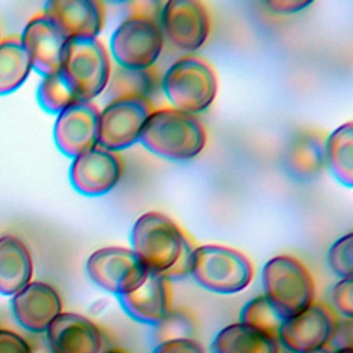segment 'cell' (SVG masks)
Here are the masks:
<instances>
[{
    "label": "cell",
    "mask_w": 353,
    "mask_h": 353,
    "mask_svg": "<svg viewBox=\"0 0 353 353\" xmlns=\"http://www.w3.org/2000/svg\"><path fill=\"white\" fill-rule=\"evenodd\" d=\"M123 172V157L117 152L95 145L73 159L69 179L80 194L99 197L109 193L120 182Z\"/></svg>",
    "instance_id": "7c38bea8"
},
{
    "label": "cell",
    "mask_w": 353,
    "mask_h": 353,
    "mask_svg": "<svg viewBox=\"0 0 353 353\" xmlns=\"http://www.w3.org/2000/svg\"><path fill=\"white\" fill-rule=\"evenodd\" d=\"M325 165L343 186H353V124L347 121L325 138Z\"/></svg>",
    "instance_id": "603a6c76"
},
{
    "label": "cell",
    "mask_w": 353,
    "mask_h": 353,
    "mask_svg": "<svg viewBox=\"0 0 353 353\" xmlns=\"http://www.w3.org/2000/svg\"><path fill=\"white\" fill-rule=\"evenodd\" d=\"M138 142L161 159L186 161L203 152L207 131L197 116L164 106L148 117Z\"/></svg>",
    "instance_id": "7a4b0ae2"
},
{
    "label": "cell",
    "mask_w": 353,
    "mask_h": 353,
    "mask_svg": "<svg viewBox=\"0 0 353 353\" xmlns=\"http://www.w3.org/2000/svg\"><path fill=\"white\" fill-rule=\"evenodd\" d=\"M0 353H32V349L17 332L0 330Z\"/></svg>",
    "instance_id": "4dcf8cb0"
},
{
    "label": "cell",
    "mask_w": 353,
    "mask_h": 353,
    "mask_svg": "<svg viewBox=\"0 0 353 353\" xmlns=\"http://www.w3.org/2000/svg\"><path fill=\"white\" fill-rule=\"evenodd\" d=\"M212 353H280V345L272 338L247 324L233 323L223 327L212 339Z\"/></svg>",
    "instance_id": "44dd1931"
},
{
    "label": "cell",
    "mask_w": 353,
    "mask_h": 353,
    "mask_svg": "<svg viewBox=\"0 0 353 353\" xmlns=\"http://www.w3.org/2000/svg\"><path fill=\"white\" fill-rule=\"evenodd\" d=\"M331 301L334 309L343 317L353 316V279H341L331 290Z\"/></svg>",
    "instance_id": "f1b7e54d"
},
{
    "label": "cell",
    "mask_w": 353,
    "mask_h": 353,
    "mask_svg": "<svg viewBox=\"0 0 353 353\" xmlns=\"http://www.w3.org/2000/svg\"><path fill=\"white\" fill-rule=\"evenodd\" d=\"M99 109L92 102L79 101L57 114L54 141L57 148L68 157L98 145Z\"/></svg>",
    "instance_id": "4fadbf2b"
},
{
    "label": "cell",
    "mask_w": 353,
    "mask_h": 353,
    "mask_svg": "<svg viewBox=\"0 0 353 353\" xmlns=\"http://www.w3.org/2000/svg\"><path fill=\"white\" fill-rule=\"evenodd\" d=\"M52 353H101L102 332L88 317L62 312L46 330Z\"/></svg>",
    "instance_id": "ac0fdd59"
},
{
    "label": "cell",
    "mask_w": 353,
    "mask_h": 353,
    "mask_svg": "<svg viewBox=\"0 0 353 353\" xmlns=\"http://www.w3.org/2000/svg\"><path fill=\"white\" fill-rule=\"evenodd\" d=\"M33 261L26 244L11 234L0 237V294L14 295L30 283Z\"/></svg>",
    "instance_id": "ffe728a7"
},
{
    "label": "cell",
    "mask_w": 353,
    "mask_h": 353,
    "mask_svg": "<svg viewBox=\"0 0 353 353\" xmlns=\"http://www.w3.org/2000/svg\"><path fill=\"white\" fill-rule=\"evenodd\" d=\"M336 321L328 306L313 302L281 323L277 335L279 345L288 353H309L323 349L330 342Z\"/></svg>",
    "instance_id": "8fae6325"
},
{
    "label": "cell",
    "mask_w": 353,
    "mask_h": 353,
    "mask_svg": "<svg viewBox=\"0 0 353 353\" xmlns=\"http://www.w3.org/2000/svg\"><path fill=\"white\" fill-rule=\"evenodd\" d=\"M123 310L135 321L157 325L172 309V288L170 280L148 273L145 281L131 292L119 296Z\"/></svg>",
    "instance_id": "e0dca14e"
},
{
    "label": "cell",
    "mask_w": 353,
    "mask_h": 353,
    "mask_svg": "<svg viewBox=\"0 0 353 353\" xmlns=\"http://www.w3.org/2000/svg\"><path fill=\"white\" fill-rule=\"evenodd\" d=\"M160 84L161 79L156 66L148 69H127L117 66L112 69L103 97L108 102L127 97L146 98L152 101V95L161 88Z\"/></svg>",
    "instance_id": "7402d4cb"
},
{
    "label": "cell",
    "mask_w": 353,
    "mask_h": 353,
    "mask_svg": "<svg viewBox=\"0 0 353 353\" xmlns=\"http://www.w3.org/2000/svg\"><path fill=\"white\" fill-rule=\"evenodd\" d=\"M131 245L146 270L167 280L190 276L197 247L172 218L159 211L142 214L131 229Z\"/></svg>",
    "instance_id": "6da1fadb"
},
{
    "label": "cell",
    "mask_w": 353,
    "mask_h": 353,
    "mask_svg": "<svg viewBox=\"0 0 353 353\" xmlns=\"http://www.w3.org/2000/svg\"><path fill=\"white\" fill-rule=\"evenodd\" d=\"M330 342H332L335 350L353 347L352 346V343H353V324H352V319H343L341 321H336Z\"/></svg>",
    "instance_id": "1f68e13d"
},
{
    "label": "cell",
    "mask_w": 353,
    "mask_h": 353,
    "mask_svg": "<svg viewBox=\"0 0 353 353\" xmlns=\"http://www.w3.org/2000/svg\"><path fill=\"white\" fill-rule=\"evenodd\" d=\"M325 135L321 131L296 132L285 149V168L298 179L316 178L325 167Z\"/></svg>",
    "instance_id": "d6986e66"
},
{
    "label": "cell",
    "mask_w": 353,
    "mask_h": 353,
    "mask_svg": "<svg viewBox=\"0 0 353 353\" xmlns=\"http://www.w3.org/2000/svg\"><path fill=\"white\" fill-rule=\"evenodd\" d=\"M159 23L164 37L182 51L203 47L211 32V17L204 3L197 0H170L163 3Z\"/></svg>",
    "instance_id": "30bf717a"
},
{
    "label": "cell",
    "mask_w": 353,
    "mask_h": 353,
    "mask_svg": "<svg viewBox=\"0 0 353 353\" xmlns=\"http://www.w3.org/2000/svg\"><path fill=\"white\" fill-rule=\"evenodd\" d=\"M190 276L207 291L232 295L250 285L254 266L239 250L219 244H203L194 248Z\"/></svg>",
    "instance_id": "5b68a950"
},
{
    "label": "cell",
    "mask_w": 353,
    "mask_h": 353,
    "mask_svg": "<svg viewBox=\"0 0 353 353\" xmlns=\"http://www.w3.org/2000/svg\"><path fill=\"white\" fill-rule=\"evenodd\" d=\"M332 353H353V347H347V349H338Z\"/></svg>",
    "instance_id": "e575fe53"
},
{
    "label": "cell",
    "mask_w": 353,
    "mask_h": 353,
    "mask_svg": "<svg viewBox=\"0 0 353 353\" xmlns=\"http://www.w3.org/2000/svg\"><path fill=\"white\" fill-rule=\"evenodd\" d=\"M310 4L312 1L309 0H270L265 3V7H268L274 14L291 15L305 10Z\"/></svg>",
    "instance_id": "d6a6232c"
},
{
    "label": "cell",
    "mask_w": 353,
    "mask_h": 353,
    "mask_svg": "<svg viewBox=\"0 0 353 353\" xmlns=\"http://www.w3.org/2000/svg\"><path fill=\"white\" fill-rule=\"evenodd\" d=\"M68 40L97 39L106 21V8L98 0H51L43 11Z\"/></svg>",
    "instance_id": "9a60e30c"
},
{
    "label": "cell",
    "mask_w": 353,
    "mask_h": 353,
    "mask_svg": "<svg viewBox=\"0 0 353 353\" xmlns=\"http://www.w3.org/2000/svg\"><path fill=\"white\" fill-rule=\"evenodd\" d=\"M37 99L46 112L54 114H58L68 106L79 102V98L59 70L43 76L37 88Z\"/></svg>",
    "instance_id": "d4e9b609"
},
{
    "label": "cell",
    "mask_w": 353,
    "mask_h": 353,
    "mask_svg": "<svg viewBox=\"0 0 353 353\" xmlns=\"http://www.w3.org/2000/svg\"><path fill=\"white\" fill-rule=\"evenodd\" d=\"M154 105L146 98H117L99 110L98 146L120 152L139 141L141 131Z\"/></svg>",
    "instance_id": "ba28073f"
},
{
    "label": "cell",
    "mask_w": 353,
    "mask_h": 353,
    "mask_svg": "<svg viewBox=\"0 0 353 353\" xmlns=\"http://www.w3.org/2000/svg\"><path fill=\"white\" fill-rule=\"evenodd\" d=\"M101 353H128V352H125V350H123V349H117V347H113V349H108V350H105V352H101Z\"/></svg>",
    "instance_id": "836d02e7"
},
{
    "label": "cell",
    "mask_w": 353,
    "mask_h": 353,
    "mask_svg": "<svg viewBox=\"0 0 353 353\" xmlns=\"http://www.w3.org/2000/svg\"><path fill=\"white\" fill-rule=\"evenodd\" d=\"M19 40L37 73L47 76L61 69L68 39L44 12L29 19Z\"/></svg>",
    "instance_id": "5bb4252c"
},
{
    "label": "cell",
    "mask_w": 353,
    "mask_h": 353,
    "mask_svg": "<svg viewBox=\"0 0 353 353\" xmlns=\"http://www.w3.org/2000/svg\"><path fill=\"white\" fill-rule=\"evenodd\" d=\"M309 353H331L328 349L323 347V349H319V350H314V352H309Z\"/></svg>",
    "instance_id": "d590c367"
},
{
    "label": "cell",
    "mask_w": 353,
    "mask_h": 353,
    "mask_svg": "<svg viewBox=\"0 0 353 353\" xmlns=\"http://www.w3.org/2000/svg\"><path fill=\"white\" fill-rule=\"evenodd\" d=\"M283 321L284 319L276 312L265 295H258L250 299L240 312V323L276 339Z\"/></svg>",
    "instance_id": "484cf974"
},
{
    "label": "cell",
    "mask_w": 353,
    "mask_h": 353,
    "mask_svg": "<svg viewBox=\"0 0 353 353\" xmlns=\"http://www.w3.org/2000/svg\"><path fill=\"white\" fill-rule=\"evenodd\" d=\"M30 70V58L19 39L10 37L0 41V95L21 87Z\"/></svg>",
    "instance_id": "cb8c5ba5"
},
{
    "label": "cell",
    "mask_w": 353,
    "mask_h": 353,
    "mask_svg": "<svg viewBox=\"0 0 353 353\" xmlns=\"http://www.w3.org/2000/svg\"><path fill=\"white\" fill-rule=\"evenodd\" d=\"M352 233L339 237L328 250L327 262L330 269L339 277L347 279L353 276V259H352Z\"/></svg>",
    "instance_id": "83f0119b"
},
{
    "label": "cell",
    "mask_w": 353,
    "mask_h": 353,
    "mask_svg": "<svg viewBox=\"0 0 353 353\" xmlns=\"http://www.w3.org/2000/svg\"><path fill=\"white\" fill-rule=\"evenodd\" d=\"M156 338L159 342L170 339H193L197 325L193 314L182 307L171 309L167 317L156 325Z\"/></svg>",
    "instance_id": "4316f807"
},
{
    "label": "cell",
    "mask_w": 353,
    "mask_h": 353,
    "mask_svg": "<svg viewBox=\"0 0 353 353\" xmlns=\"http://www.w3.org/2000/svg\"><path fill=\"white\" fill-rule=\"evenodd\" d=\"M263 295L285 320L314 302V280L306 265L288 254L270 258L262 268Z\"/></svg>",
    "instance_id": "277c9868"
},
{
    "label": "cell",
    "mask_w": 353,
    "mask_h": 353,
    "mask_svg": "<svg viewBox=\"0 0 353 353\" xmlns=\"http://www.w3.org/2000/svg\"><path fill=\"white\" fill-rule=\"evenodd\" d=\"M112 69L109 52L99 39L68 40L59 72L79 101L92 102L103 94Z\"/></svg>",
    "instance_id": "8992f818"
},
{
    "label": "cell",
    "mask_w": 353,
    "mask_h": 353,
    "mask_svg": "<svg viewBox=\"0 0 353 353\" xmlns=\"http://www.w3.org/2000/svg\"><path fill=\"white\" fill-rule=\"evenodd\" d=\"M152 353H205L194 339H170L159 342Z\"/></svg>",
    "instance_id": "f546056e"
},
{
    "label": "cell",
    "mask_w": 353,
    "mask_h": 353,
    "mask_svg": "<svg viewBox=\"0 0 353 353\" xmlns=\"http://www.w3.org/2000/svg\"><path fill=\"white\" fill-rule=\"evenodd\" d=\"M85 273L97 287L120 296L138 288L149 272L131 248L103 247L88 256Z\"/></svg>",
    "instance_id": "9c48e42d"
},
{
    "label": "cell",
    "mask_w": 353,
    "mask_h": 353,
    "mask_svg": "<svg viewBox=\"0 0 353 353\" xmlns=\"http://www.w3.org/2000/svg\"><path fill=\"white\" fill-rule=\"evenodd\" d=\"M171 108L197 114L207 110L218 91L212 65L199 55H183L165 70L160 84Z\"/></svg>",
    "instance_id": "3957f363"
},
{
    "label": "cell",
    "mask_w": 353,
    "mask_h": 353,
    "mask_svg": "<svg viewBox=\"0 0 353 353\" xmlns=\"http://www.w3.org/2000/svg\"><path fill=\"white\" fill-rule=\"evenodd\" d=\"M11 307L17 321L25 330L46 332L52 320L62 313V301L52 285L32 281L12 295Z\"/></svg>",
    "instance_id": "2e32d148"
},
{
    "label": "cell",
    "mask_w": 353,
    "mask_h": 353,
    "mask_svg": "<svg viewBox=\"0 0 353 353\" xmlns=\"http://www.w3.org/2000/svg\"><path fill=\"white\" fill-rule=\"evenodd\" d=\"M164 47V34L157 19L130 14L113 30L110 52L117 66L148 69L156 66Z\"/></svg>",
    "instance_id": "52a82bcc"
}]
</instances>
